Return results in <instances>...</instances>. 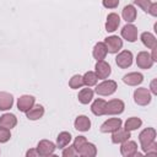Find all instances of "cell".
Listing matches in <instances>:
<instances>
[{"label": "cell", "mask_w": 157, "mask_h": 157, "mask_svg": "<svg viewBox=\"0 0 157 157\" xmlns=\"http://www.w3.org/2000/svg\"><path fill=\"white\" fill-rule=\"evenodd\" d=\"M148 13L152 15V16H157V2H152L150 9H148Z\"/></svg>", "instance_id": "cell-38"}, {"label": "cell", "mask_w": 157, "mask_h": 157, "mask_svg": "<svg viewBox=\"0 0 157 157\" xmlns=\"http://www.w3.org/2000/svg\"><path fill=\"white\" fill-rule=\"evenodd\" d=\"M61 155H63L64 157H74V156H77V151L75 150L74 145H72V146H69V147L65 146Z\"/></svg>", "instance_id": "cell-35"}, {"label": "cell", "mask_w": 157, "mask_h": 157, "mask_svg": "<svg viewBox=\"0 0 157 157\" xmlns=\"http://www.w3.org/2000/svg\"><path fill=\"white\" fill-rule=\"evenodd\" d=\"M105 107H107V102L104 99H102V98H97L91 105V112L94 115L101 117V115L105 114Z\"/></svg>", "instance_id": "cell-19"}, {"label": "cell", "mask_w": 157, "mask_h": 157, "mask_svg": "<svg viewBox=\"0 0 157 157\" xmlns=\"http://www.w3.org/2000/svg\"><path fill=\"white\" fill-rule=\"evenodd\" d=\"M121 16L126 21V23L134 22L136 20V16H137V12H136L135 6L134 5H126V6H124V9L121 11Z\"/></svg>", "instance_id": "cell-20"}, {"label": "cell", "mask_w": 157, "mask_h": 157, "mask_svg": "<svg viewBox=\"0 0 157 157\" xmlns=\"http://www.w3.org/2000/svg\"><path fill=\"white\" fill-rule=\"evenodd\" d=\"M26 156H27V157H38L39 153H38L37 148H31V150H28V151L26 152Z\"/></svg>", "instance_id": "cell-39"}, {"label": "cell", "mask_w": 157, "mask_h": 157, "mask_svg": "<svg viewBox=\"0 0 157 157\" xmlns=\"http://www.w3.org/2000/svg\"><path fill=\"white\" fill-rule=\"evenodd\" d=\"M34 102H36V98H34L33 96L23 94V96H21V97L17 99V109H18L20 112L26 113L28 109H31V108L34 105Z\"/></svg>", "instance_id": "cell-11"}, {"label": "cell", "mask_w": 157, "mask_h": 157, "mask_svg": "<svg viewBox=\"0 0 157 157\" xmlns=\"http://www.w3.org/2000/svg\"><path fill=\"white\" fill-rule=\"evenodd\" d=\"M43 115H44V108H43V105H40V104L33 105L31 109H28V110L26 112V117H27L29 120H38V119H40Z\"/></svg>", "instance_id": "cell-21"}, {"label": "cell", "mask_w": 157, "mask_h": 157, "mask_svg": "<svg viewBox=\"0 0 157 157\" xmlns=\"http://www.w3.org/2000/svg\"><path fill=\"white\" fill-rule=\"evenodd\" d=\"M151 98H152V94H151L150 90L146 88V87H140V88H136L134 91V101L139 105L150 104Z\"/></svg>", "instance_id": "cell-2"}, {"label": "cell", "mask_w": 157, "mask_h": 157, "mask_svg": "<svg viewBox=\"0 0 157 157\" xmlns=\"http://www.w3.org/2000/svg\"><path fill=\"white\" fill-rule=\"evenodd\" d=\"M94 69H96L94 72H96L98 80H99V78H101V80H105V78H108L109 75L112 74L110 65H109L107 61H104V60H98L97 64H96V66H94Z\"/></svg>", "instance_id": "cell-8"}, {"label": "cell", "mask_w": 157, "mask_h": 157, "mask_svg": "<svg viewBox=\"0 0 157 157\" xmlns=\"http://www.w3.org/2000/svg\"><path fill=\"white\" fill-rule=\"evenodd\" d=\"M107 53H108V52H107L105 44H104L103 42H98V43L94 44L92 54H93V58H94L97 61H98V60H103V59H105Z\"/></svg>", "instance_id": "cell-23"}, {"label": "cell", "mask_w": 157, "mask_h": 157, "mask_svg": "<svg viewBox=\"0 0 157 157\" xmlns=\"http://www.w3.org/2000/svg\"><path fill=\"white\" fill-rule=\"evenodd\" d=\"M124 108H125V104L121 99H110L109 102H107L105 114L118 115V114H121L124 112Z\"/></svg>", "instance_id": "cell-6"}, {"label": "cell", "mask_w": 157, "mask_h": 157, "mask_svg": "<svg viewBox=\"0 0 157 157\" xmlns=\"http://www.w3.org/2000/svg\"><path fill=\"white\" fill-rule=\"evenodd\" d=\"M71 134L67 131H61L58 137H56V148H64L65 146H67L71 141Z\"/></svg>", "instance_id": "cell-27"}, {"label": "cell", "mask_w": 157, "mask_h": 157, "mask_svg": "<svg viewBox=\"0 0 157 157\" xmlns=\"http://www.w3.org/2000/svg\"><path fill=\"white\" fill-rule=\"evenodd\" d=\"M137 152V144L131 140H126L120 146V153L124 157H132Z\"/></svg>", "instance_id": "cell-13"}, {"label": "cell", "mask_w": 157, "mask_h": 157, "mask_svg": "<svg viewBox=\"0 0 157 157\" xmlns=\"http://www.w3.org/2000/svg\"><path fill=\"white\" fill-rule=\"evenodd\" d=\"M17 124V118L12 113H5L0 117V128H5L11 130Z\"/></svg>", "instance_id": "cell-14"}, {"label": "cell", "mask_w": 157, "mask_h": 157, "mask_svg": "<svg viewBox=\"0 0 157 157\" xmlns=\"http://www.w3.org/2000/svg\"><path fill=\"white\" fill-rule=\"evenodd\" d=\"M82 80H83V85H85V86L92 87V86L97 85L98 77H97L96 72H93V71H87V72L82 76Z\"/></svg>", "instance_id": "cell-29"}, {"label": "cell", "mask_w": 157, "mask_h": 157, "mask_svg": "<svg viewBox=\"0 0 157 157\" xmlns=\"http://www.w3.org/2000/svg\"><path fill=\"white\" fill-rule=\"evenodd\" d=\"M103 43L105 44L107 52L110 53V54H115L123 48V40L118 36H109L104 39Z\"/></svg>", "instance_id": "cell-4"}, {"label": "cell", "mask_w": 157, "mask_h": 157, "mask_svg": "<svg viewBox=\"0 0 157 157\" xmlns=\"http://www.w3.org/2000/svg\"><path fill=\"white\" fill-rule=\"evenodd\" d=\"M11 137V132L9 129L5 128H0V144H5L10 140Z\"/></svg>", "instance_id": "cell-32"}, {"label": "cell", "mask_w": 157, "mask_h": 157, "mask_svg": "<svg viewBox=\"0 0 157 157\" xmlns=\"http://www.w3.org/2000/svg\"><path fill=\"white\" fill-rule=\"evenodd\" d=\"M144 153H146L147 156H157V142L153 141L151 145H148L144 151Z\"/></svg>", "instance_id": "cell-33"}, {"label": "cell", "mask_w": 157, "mask_h": 157, "mask_svg": "<svg viewBox=\"0 0 157 157\" xmlns=\"http://www.w3.org/2000/svg\"><path fill=\"white\" fill-rule=\"evenodd\" d=\"M142 81H144V75L141 72H129L123 77V82L129 86H137Z\"/></svg>", "instance_id": "cell-16"}, {"label": "cell", "mask_w": 157, "mask_h": 157, "mask_svg": "<svg viewBox=\"0 0 157 157\" xmlns=\"http://www.w3.org/2000/svg\"><path fill=\"white\" fill-rule=\"evenodd\" d=\"M150 92L151 94H157V78H153L150 83Z\"/></svg>", "instance_id": "cell-37"}, {"label": "cell", "mask_w": 157, "mask_h": 157, "mask_svg": "<svg viewBox=\"0 0 157 157\" xmlns=\"http://www.w3.org/2000/svg\"><path fill=\"white\" fill-rule=\"evenodd\" d=\"M142 125V120L137 117H131L129 118L126 121H125V125H124V129L129 130V131H132V130H136L139 129L140 126Z\"/></svg>", "instance_id": "cell-28"}, {"label": "cell", "mask_w": 157, "mask_h": 157, "mask_svg": "<svg viewBox=\"0 0 157 157\" xmlns=\"http://www.w3.org/2000/svg\"><path fill=\"white\" fill-rule=\"evenodd\" d=\"M77 98H78V102H80V103H82V104H88V103L92 101V98H93V91H92L90 87L82 88V90L78 92Z\"/></svg>", "instance_id": "cell-26"}, {"label": "cell", "mask_w": 157, "mask_h": 157, "mask_svg": "<svg viewBox=\"0 0 157 157\" xmlns=\"http://www.w3.org/2000/svg\"><path fill=\"white\" fill-rule=\"evenodd\" d=\"M153 61H157V45L152 48V54H150Z\"/></svg>", "instance_id": "cell-40"}, {"label": "cell", "mask_w": 157, "mask_h": 157, "mask_svg": "<svg viewBox=\"0 0 157 157\" xmlns=\"http://www.w3.org/2000/svg\"><path fill=\"white\" fill-rule=\"evenodd\" d=\"M155 140H156V130L153 128H146L139 134V141L142 151H145L146 147L151 145Z\"/></svg>", "instance_id": "cell-3"}, {"label": "cell", "mask_w": 157, "mask_h": 157, "mask_svg": "<svg viewBox=\"0 0 157 157\" xmlns=\"http://www.w3.org/2000/svg\"><path fill=\"white\" fill-rule=\"evenodd\" d=\"M118 88V85L113 80H104L96 86V93L99 96H110Z\"/></svg>", "instance_id": "cell-1"}, {"label": "cell", "mask_w": 157, "mask_h": 157, "mask_svg": "<svg viewBox=\"0 0 157 157\" xmlns=\"http://www.w3.org/2000/svg\"><path fill=\"white\" fill-rule=\"evenodd\" d=\"M13 105V97L7 92H0V110H7Z\"/></svg>", "instance_id": "cell-22"}, {"label": "cell", "mask_w": 157, "mask_h": 157, "mask_svg": "<svg viewBox=\"0 0 157 157\" xmlns=\"http://www.w3.org/2000/svg\"><path fill=\"white\" fill-rule=\"evenodd\" d=\"M153 63L155 61L152 60L150 53H147V52H140L137 54V56H136V65L140 69H145V70L151 69L152 65H153Z\"/></svg>", "instance_id": "cell-10"}, {"label": "cell", "mask_w": 157, "mask_h": 157, "mask_svg": "<svg viewBox=\"0 0 157 157\" xmlns=\"http://www.w3.org/2000/svg\"><path fill=\"white\" fill-rule=\"evenodd\" d=\"M115 63L120 69H128L132 64V53L130 50L120 52L115 58Z\"/></svg>", "instance_id": "cell-7"}, {"label": "cell", "mask_w": 157, "mask_h": 157, "mask_svg": "<svg viewBox=\"0 0 157 157\" xmlns=\"http://www.w3.org/2000/svg\"><path fill=\"white\" fill-rule=\"evenodd\" d=\"M134 2H135L141 10H144L145 12H148V9H150V6H151V4H152L151 0H134Z\"/></svg>", "instance_id": "cell-31"}, {"label": "cell", "mask_w": 157, "mask_h": 157, "mask_svg": "<svg viewBox=\"0 0 157 157\" xmlns=\"http://www.w3.org/2000/svg\"><path fill=\"white\" fill-rule=\"evenodd\" d=\"M130 137H131L130 131L126 130V129L119 128L117 131L112 132V142H113V144H123L124 141L129 140Z\"/></svg>", "instance_id": "cell-17"}, {"label": "cell", "mask_w": 157, "mask_h": 157, "mask_svg": "<svg viewBox=\"0 0 157 157\" xmlns=\"http://www.w3.org/2000/svg\"><path fill=\"white\" fill-rule=\"evenodd\" d=\"M120 25V17L118 13L115 12H110L107 16V21H105V31L107 32H114Z\"/></svg>", "instance_id": "cell-15"}, {"label": "cell", "mask_w": 157, "mask_h": 157, "mask_svg": "<svg viewBox=\"0 0 157 157\" xmlns=\"http://www.w3.org/2000/svg\"><path fill=\"white\" fill-rule=\"evenodd\" d=\"M74 125H75V129L78 131H88L91 128V120L86 115H78L75 119Z\"/></svg>", "instance_id": "cell-18"}, {"label": "cell", "mask_w": 157, "mask_h": 157, "mask_svg": "<svg viewBox=\"0 0 157 157\" xmlns=\"http://www.w3.org/2000/svg\"><path fill=\"white\" fill-rule=\"evenodd\" d=\"M103 6L107 9H115L119 5V0H102Z\"/></svg>", "instance_id": "cell-36"}, {"label": "cell", "mask_w": 157, "mask_h": 157, "mask_svg": "<svg viewBox=\"0 0 157 157\" xmlns=\"http://www.w3.org/2000/svg\"><path fill=\"white\" fill-rule=\"evenodd\" d=\"M37 151L39 153V156H43V157H48V156H52L54 155L55 152V148H56V145L49 140H40L37 145Z\"/></svg>", "instance_id": "cell-5"}, {"label": "cell", "mask_w": 157, "mask_h": 157, "mask_svg": "<svg viewBox=\"0 0 157 157\" xmlns=\"http://www.w3.org/2000/svg\"><path fill=\"white\" fill-rule=\"evenodd\" d=\"M85 142H87V139H86L85 136H77V137L74 140V147H75V150L77 151V155H78V150L83 146Z\"/></svg>", "instance_id": "cell-34"}, {"label": "cell", "mask_w": 157, "mask_h": 157, "mask_svg": "<svg viewBox=\"0 0 157 157\" xmlns=\"http://www.w3.org/2000/svg\"><path fill=\"white\" fill-rule=\"evenodd\" d=\"M140 38H141L142 44L146 48H148V49H152L153 47L157 45V39H156V37L151 32H144V33H141V37Z\"/></svg>", "instance_id": "cell-25"}, {"label": "cell", "mask_w": 157, "mask_h": 157, "mask_svg": "<svg viewBox=\"0 0 157 157\" xmlns=\"http://www.w3.org/2000/svg\"><path fill=\"white\" fill-rule=\"evenodd\" d=\"M78 155L82 157H93L97 155V148L91 142H85L83 146L78 150Z\"/></svg>", "instance_id": "cell-24"}, {"label": "cell", "mask_w": 157, "mask_h": 157, "mask_svg": "<svg viewBox=\"0 0 157 157\" xmlns=\"http://www.w3.org/2000/svg\"><path fill=\"white\" fill-rule=\"evenodd\" d=\"M121 119L120 118H109L101 125V131L102 132H114L119 128H121Z\"/></svg>", "instance_id": "cell-9"}, {"label": "cell", "mask_w": 157, "mask_h": 157, "mask_svg": "<svg viewBox=\"0 0 157 157\" xmlns=\"http://www.w3.org/2000/svg\"><path fill=\"white\" fill-rule=\"evenodd\" d=\"M69 86L72 88V90H77V88H81L83 86V80H82V76L81 75H74L70 81H69Z\"/></svg>", "instance_id": "cell-30"}, {"label": "cell", "mask_w": 157, "mask_h": 157, "mask_svg": "<svg viewBox=\"0 0 157 157\" xmlns=\"http://www.w3.org/2000/svg\"><path fill=\"white\" fill-rule=\"evenodd\" d=\"M121 37L130 43L135 42L137 39V28L132 23H126L121 28Z\"/></svg>", "instance_id": "cell-12"}]
</instances>
